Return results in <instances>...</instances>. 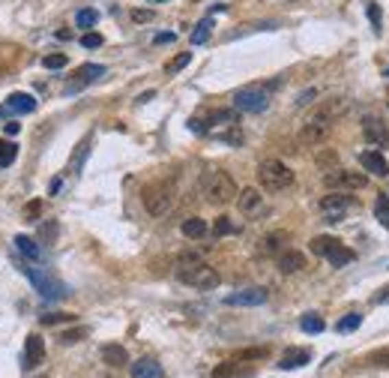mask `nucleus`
<instances>
[{"mask_svg":"<svg viewBox=\"0 0 389 378\" xmlns=\"http://www.w3.org/2000/svg\"><path fill=\"white\" fill-rule=\"evenodd\" d=\"M24 274H27L30 279H33V285H36L39 291H43V298H60V294H66L63 291V285L57 282V279H51V276H45L43 270H33V267H21Z\"/></svg>","mask_w":389,"mask_h":378,"instance_id":"obj_12","label":"nucleus"},{"mask_svg":"<svg viewBox=\"0 0 389 378\" xmlns=\"http://www.w3.org/2000/svg\"><path fill=\"white\" fill-rule=\"evenodd\" d=\"M3 129H6V135H19V133H21V123H15V120H10V123H6V126H3Z\"/></svg>","mask_w":389,"mask_h":378,"instance_id":"obj_44","label":"nucleus"},{"mask_svg":"<svg viewBox=\"0 0 389 378\" xmlns=\"http://www.w3.org/2000/svg\"><path fill=\"white\" fill-rule=\"evenodd\" d=\"M324 184L329 189H362L368 186V175H362V171H347V168H335L324 175Z\"/></svg>","mask_w":389,"mask_h":378,"instance_id":"obj_8","label":"nucleus"},{"mask_svg":"<svg viewBox=\"0 0 389 378\" xmlns=\"http://www.w3.org/2000/svg\"><path fill=\"white\" fill-rule=\"evenodd\" d=\"M324 258H327L333 267H347V265H351V261L357 258V256H353V249H347V246H344L342 241H335V243L327 249V256H324Z\"/></svg>","mask_w":389,"mask_h":378,"instance_id":"obj_18","label":"nucleus"},{"mask_svg":"<svg viewBox=\"0 0 389 378\" xmlns=\"http://www.w3.org/2000/svg\"><path fill=\"white\" fill-rule=\"evenodd\" d=\"M132 378H162V366L153 357H144L138 364H132Z\"/></svg>","mask_w":389,"mask_h":378,"instance_id":"obj_21","label":"nucleus"},{"mask_svg":"<svg viewBox=\"0 0 389 378\" xmlns=\"http://www.w3.org/2000/svg\"><path fill=\"white\" fill-rule=\"evenodd\" d=\"M368 364H371V366H389V348L377 351V355H371V357H368Z\"/></svg>","mask_w":389,"mask_h":378,"instance_id":"obj_40","label":"nucleus"},{"mask_svg":"<svg viewBox=\"0 0 389 378\" xmlns=\"http://www.w3.org/2000/svg\"><path fill=\"white\" fill-rule=\"evenodd\" d=\"M267 355H270L267 348H246V351H237L234 360H239V364H243V360H261V357H267Z\"/></svg>","mask_w":389,"mask_h":378,"instance_id":"obj_36","label":"nucleus"},{"mask_svg":"<svg viewBox=\"0 0 389 378\" xmlns=\"http://www.w3.org/2000/svg\"><path fill=\"white\" fill-rule=\"evenodd\" d=\"M102 360H105V364H108V366L120 369V366H126V364H129V351L123 348V345H117V342L102 345Z\"/></svg>","mask_w":389,"mask_h":378,"instance_id":"obj_20","label":"nucleus"},{"mask_svg":"<svg viewBox=\"0 0 389 378\" xmlns=\"http://www.w3.org/2000/svg\"><path fill=\"white\" fill-rule=\"evenodd\" d=\"M359 324H362V315H359V312H351V315H344L342 322L335 324V331L338 333H351V331H357Z\"/></svg>","mask_w":389,"mask_h":378,"instance_id":"obj_28","label":"nucleus"},{"mask_svg":"<svg viewBox=\"0 0 389 378\" xmlns=\"http://www.w3.org/2000/svg\"><path fill=\"white\" fill-rule=\"evenodd\" d=\"M201 189H204V199L210 204H216V208L237 199V184L228 171H207L201 180Z\"/></svg>","mask_w":389,"mask_h":378,"instance_id":"obj_3","label":"nucleus"},{"mask_svg":"<svg viewBox=\"0 0 389 378\" xmlns=\"http://www.w3.org/2000/svg\"><path fill=\"white\" fill-rule=\"evenodd\" d=\"M43 67L45 69H63L66 67V54H48L43 60Z\"/></svg>","mask_w":389,"mask_h":378,"instance_id":"obj_38","label":"nucleus"},{"mask_svg":"<svg viewBox=\"0 0 389 378\" xmlns=\"http://www.w3.org/2000/svg\"><path fill=\"white\" fill-rule=\"evenodd\" d=\"M15 246H19V252H24V256L33 258V261L43 258V252H39L36 241H33V237H27V234H19V237H15Z\"/></svg>","mask_w":389,"mask_h":378,"instance_id":"obj_23","label":"nucleus"},{"mask_svg":"<svg viewBox=\"0 0 389 378\" xmlns=\"http://www.w3.org/2000/svg\"><path fill=\"white\" fill-rule=\"evenodd\" d=\"M153 43H156V45H168V43H174V34H159V36L153 39Z\"/></svg>","mask_w":389,"mask_h":378,"instance_id":"obj_45","label":"nucleus"},{"mask_svg":"<svg viewBox=\"0 0 389 378\" xmlns=\"http://www.w3.org/2000/svg\"><path fill=\"white\" fill-rule=\"evenodd\" d=\"M60 186H63V180H60V177H54V180H51V186H48V192L54 195V192H57V189H60Z\"/></svg>","mask_w":389,"mask_h":378,"instance_id":"obj_47","label":"nucleus"},{"mask_svg":"<svg viewBox=\"0 0 389 378\" xmlns=\"http://www.w3.org/2000/svg\"><path fill=\"white\" fill-rule=\"evenodd\" d=\"M368 19H371V24H375V30L380 34V10L375 3H368Z\"/></svg>","mask_w":389,"mask_h":378,"instance_id":"obj_43","label":"nucleus"},{"mask_svg":"<svg viewBox=\"0 0 389 378\" xmlns=\"http://www.w3.org/2000/svg\"><path fill=\"white\" fill-rule=\"evenodd\" d=\"M375 216H377V223L389 232V195H377V201H375Z\"/></svg>","mask_w":389,"mask_h":378,"instance_id":"obj_26","label":"nucleus"},{"mask_svg":"<svg viewBox=\"0 0 389 378\" xmlns=\"http://www.w3.org/2000/svg\"><path fill=\"white\" fill-rule=\"evenodd\" d=\"M353 208V199L351 195H344V192H329V195H324L320 199V213L327 216V223H342V216L347 210Z\"/></svg>","mask_w":389,"mask_h":378,"instance_id":"obj_7","label":"nucleus"},{"mask_svg":"<svg viewBox=\"0 0 389 378\" xmlns=\"http://www.w3.org/2000/svg\"><path fill=\"white\" fill-rule=\"evenodd\" d=\"M237 208L246 213V216H255V213L263 210V195L258 189H243V192H237Z\"/></svg>","mask_w":389,"mask_h":378,"instance_id":"obj_16","label":"nucleus"},{"mask_svg":"<svg viewBox=\"0 0 389 378\" xmlns=\"http://www.w3.org/2000/svg\"><path fill=\"white\" fill-rule=\"evenodd\" d=\"M320 166H329V162H335V153H327V156H320Z\"/></svg>","mask_w":389,"mask_h":378,"instance_id":"obj_48","label":"nucleus"},{"mask_svg":"<svg viewBox=\"0 0 389 378\" xmlns=\"http://www.w3.org/2000/svg\"><path fill=\"white\" fill-rule=\"evenodd\" d=\"M141 199H144V208L150 216H165V213L174 208V186L171 184H150V186H144Z\"/></svg>","mask_w":389,"mask_h":378,"instance_id":"obj_6","label":"nucleus"},{"mask_svg":"<svg viewBox=\"0 0 389 378\" xmlns=\"http://www.w3.org/2000/svg\"><path fill=\"white\" fill-rule=\"evenodd\" d=\"M300 327H303V331L305 333H324V318H320V315H305L303 318V322H300Z\"/></svg>","mask_w":389,"mask_h":378,"instance_id":"obj_31","label":"nucleus"},{"mask_svg":"<svg viewBox=\"0 0 389 378\" xmlns=\"http://www.w3.org/2000/svg\"><path fill=\"white\" fill-rule=\"evenodd\" d=\"M314 100V90H305V93L300 96V100H296V105H309Z\"/></svg>","mask_w":389,"mask_h":378,"instance_id":"obj_46","label":"nucleus"},{"mask_svg":"<svg viewBox=\"0 0 389 378\" xmlns=\"http://www.w3.org/2000/svg\"><path fill=\"white\" fill-rule=\"evenodd\" d=\"M6 111H12V114H30V111H36V100H33L30 93H12V96H6V105L0 109V114H6Z\"/></svg>","mask_w":389,"mask_h":378,"instance_id":"obj_17","label":"nucleus"},{"mask_svg":"<svg viewBox=\"0 0 389 378\" xmlns=\"http://www.w3.org/2000/svg\"><path fill=\"white\" fill-rule=\"evenodd\" d=\"M75 21H78V27L87 30V27H93V24L99 21V12H96V10H81V12L75 15Z\"/></svg>","mask_w":389,"mask_h":378,"instance_id":"obj_34","label":"nucleus"},{"mask_svg":"<svg viewBox=\"0 0 389 378\" xmlns=\"http://www.w3.org/2000/svg\"><path fill=\"white\" fill-rule=\"evenodd\" d=\"M210 34H213V19H204V21L192 30V36H189V39H192V45H204L207 39H210Z\"/></svg>","mask_w":389,"mask_h":378,"instance_id":"obj_25","label":"nucleus"},{"mask_svg":"<svg viewBox=\"0 0 389 378\" xmlns=\"http://www.w3.org/2000/svg\"><path fill=\"white\" fill-rule=\"evenodd\" d=\"M189 60H192V54H189V52L177 54V57H171V60L165 63V72H168V76H174V72H180L183 67H189Z\"/></svg>","mask_w":389,"mask_h":378,"instance_id":"obj_30","label":"nucleus"},{"mask_svg":"<svg viewBox=\"0 0 389 378\" xmlns=\"http://www.w3.org/2000/svg\"><path fill=\"white\" fill-rule=\"evenodd\" d=\"M386 300H389V285L384 289V294H377V298H375V303H386Z\"/></svg>","mask_w":389,"mask_h":378,"instance_id":"obj_49","label":"nucleus"},{"mask_svg":"<svg viewBox=\"0 0 389 378\" xmlns=\"http://www.w3.org/2000/svg\"><path fill=\"white\" fill-rule=\"evenodd\" d=\"M344 111H347V100H342V96H335V100H327L318 111L311 114L309 120L303 123L300 142H303V144H324L327 138H329V133H333L335 120L342 118Z\"/></svg>","mask_w":389,"mask_h":378,"instance_id":"obj_1","label":"nucleus"},{"mask_svg":"<svg viewBox=\"0 0 389 378\" xmlns=\"http://www.w3.org/2000/svg\"><path fill=\"white\" fill-rule=\"evenodd\" d=\"M66 322H75V315L72 312H48V315H43V324H66Z\"/></svg>","mask_w":389,"mask_h":378,"instance_id":"obj_35","label":"nucleus"},{"mask_svg":"<svg viewBox=\"0 0 389 378\" xmlns=\"http://www.w3.org/2000/svg\"><path fill=\"white\" fill-rule=\"evenodd\" d=\"M84 333H87L84 327H78V331H66V333H60V342H63V345H75Z\"/></svg>","mask_w":389,"mask_h":378,"instance_id":"obj_39","label":"nucleus"},{"mask_svg":"<svg viewBox=\"0 0 389 378\" xmlns=\"http://www.w3.org/2000/svg\"><path fill=\"white\" fill-rule=\"evenodd\" d=\"M270 87L272 85H246L234 93V109L237 111H249L258 114L270 105Z\"/></svg>","mask_w":389,"mask_h":378,"instance_id":"obj_5","label":"nucleus"},{"mask_svg":"<svg viewBox=\"0 0 389 378\" xmlns=\"http://www.w3.org/2000/svg\"><path fill=\"white\" fill-rule=\"evenodd\" d=\"M359 166L375 177H386L389 175V162L380 156V151H362L359 153Z\"/></svg>","mask_w":389,"mask_h":378,"instance_id":"obj_15","label":"nucleus"},{"mask_svg":"<svg viewBox=\"0 0 389 378\" xmlns=\"http://www.w3.org/2000/svg\"><path fill=\"white\" fill-rule=\"evenodd\" d=\"M234 232H237V225L231 223V216H219L216 225H213V234L216 237H225V234H234Z\"/></svg>","mask_w":389,"mask_h":378,"instance_id":"obj_33","label":"nucleus"},{"mask_svg":"<svg viewBox=\"0 0 389 378\" xmlns=\"http://www.w3.org/2000/svg\"><path fill=\"white\" fill-rule=\"evenodd\" d=\"M102 43H105V39L99 34H84V36H81V45H84V48H99Z\"/></svg>","mask_w":389,"mask_h":378,"instance_id":"obj_41","label":"nucleus"},{"mask_svg":"<svg viewBox=\"0 0 389 378\" xmlns=\"http://www.w3.org/2000/svg\"><path fill=\"white\" fill-rule=\"evenodd\" d=\"M237 369H239V360H225V364H219L216 369H213V378H234L237 375Z\"/></svg>","mask_w":389,"mask_h":378,"instance_id":"obj_29","label":"nucleus"},{"mask_svg":"<svg viewBox=\"0 0 389 378\" xmlns=\"http://www.w3.org/2000/svg\"><path fill=\"white\" fill-rule=\"evenodd\" d=\"M276 265H279V270L285 276H291V274H300V270L305 267V256L300 249H281L279 258H276Z\"/></svg>","mask_w":389,"mask_h":378,"instance_id":"obj_14","label":"nucleus"},{"mask_svg":"<svg viewBox=\"0 0 389 378\" xmlns=\"http://www.w3.org/2000/svg\"><path fill=\"white\" fill-rule=\"evenodd\" d=\"M15 156H19V144L0 138V168H10L15 162Z\"/></svg>","mask_w":389,"mask_h":378,"instance_id":"obj_24","label":"nucleus"},{"mask_svg":"<svg viewBox=\"0 0 389 378\" xmlns=\"http://www.w3.org/2000/svg\"><path fill=\"white\" fill-rule=\"evenodd\" d=\"M281 243H285V234L276 232V234H267L261 241V252H267V256H272V252H279L281 249Z\"/></svg>","mask_w":389,"mask_h":378,"instance_id":"obj_27","label":"nucleus"},{"mask_svg":"<svg viewBox=\"0 0 389 378\" xmlns=\"http://www.w3.org/2000/svg\"><path fill=\"white\" fill-rule=\"evenodd\" d=\"M180 228H183V234L189 237V241H201V237H207V232H210V228H207V223H204L201 216H189Z\"/></svg>","mask_w":389,"mask_h":378,"instance_id":"obj_22","label":"nucleus"},{"mask_svg":"<svg viewBox=\"0 0 389 378\" xmlns=\"http://www.w3.org/2000/svg\"><path fill=\"white\" fill-rule=\"evenodd\" d=\"M39 213H43V201H27L24 204V219H27V223H36Z\"/></svg>","mask_w":389,"mask_h":378,"instance_id":"obj_37","label":"nucleus"},{"mask_svg":"<svg viewBox=\"0 0 389 378\" xmlns=\"http://www.w3.org/2000/svg\"><path fill=\"white\" fill-rule=\"evenodd\" d=\"M258 180L267 192H281V189H287L294 184V171L281 159H263L258 166Z\"/></svg>","mask_w":389,"mask_h":378,"instance_id":"obj_4","label":"nucleus"},{"mask_svg":"<svg viewBox=\"0 0 389 378\" xmlns=\"http://www.w3.org/2000/svg\"><path fill=\"white\" fill-rule=\"evenodd\" d=\"M177 279L183 285H192V289H201V291H210L222 282V276L216 274V267L204 265L201 258L195 256H180L177 261Z\"/></svg>","mask_w":389,"mask_h":378,"instance_id":"obj_2","label":"nucleus"},{"mask_svg":"<svg viewBox=\"0 0 389 378\" xmlns=\"http://www.w3.org/2000/svg\"><path fill=\"white\" fill-rule=\"evenodd\" d=\"M311 360V351L309 348H287L279 360V369H300Z\"/></svg>","mask_w":389,"mask_h":378,"instance_id":"obj_19","label":"nucleus"},{"mask_svg":"<svg viewBox=\"0 0 389 378\" xmlns=\"http://www.w3.org/2000/svg\"><path fill=\"white\" fill-rule=\"evenodd\" d=\"M132 21H138V24L153 21V12H150V10H135V12H132Z\"/></svg>","mask_w":389,"mask_h":378,"instance_id":"obj_42","label":"nucleus"},{"mask_svg":"<svg viewBox=\"0 0 389 378\" xmlns=\"http://www.w3.org/2000/svg\"><path fill=\"white\" fill-rule=\"evenodd\" d=\"M362 135H366V142L377 144V147H386L389 144V126L375 114H366L362 118Z\"/></svg>","mask_w":389,"mask_h":378,"instance_id":"obj_10","label":"nucleus"},{"mask_svg":"<svg viewBox=\"0 0 389 378\" xmlns=\"http://www.w3.org/2000/svg\"><path fill=\"white\" fill-rule=\"evenodd\" d=\"M45 360V340L39 333H30L27 336V345H24V366L33 369Z\"/></svg>","mask_w":389,"mask_h":378,"instance_id":"obj_13","label":"nucleus"},{"mask_svg":"<svg viewBox=\"0 0 389 378\" xmlns=\"http://www.w3.org/2000/svg\"><path fill=\"white\" fill-rule=\"evenodd\" d=\"M267 289H243V291H234L225 298V307H261L267 303Z\"/></svg>","mask_w":389,"mask_h":378,"instance_id":"obj_11","label":"nucleus"},{"mask_svg":"<svg viewBox=\"0 0 389 378\" xmlns=\"http://www.w3.org/2000/svg\"><path fill=\"white\" fill-rule=\"evenodd\" d=\"M105 76V67L102 63H84V67L75 69V76L66 81V93H78V90H84L87 85H93Z\"/></svg>","mask_w":389,"mask_h":378,"instance_id":"obj_9","label":"nucleus"},{"mask_svg":"<svg viewBox=\"0 0 389 378\" xmlns=\"http://www.w3.org/2000/svg\"><path fill=\"white\" fill-rule=\"evenodd\" d=\"M335 243V237H329V234H320V237H314L311 241V252L314 256H327V249Z\"/></svg>","mask_w":389,"mask_h":378,"instance_id":"obj_32","label":"nucleus"}]
</instances>
